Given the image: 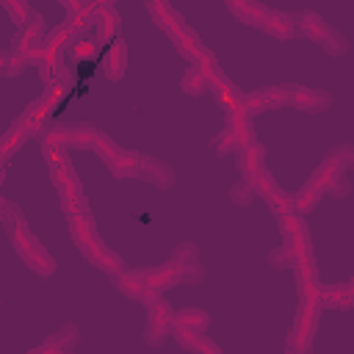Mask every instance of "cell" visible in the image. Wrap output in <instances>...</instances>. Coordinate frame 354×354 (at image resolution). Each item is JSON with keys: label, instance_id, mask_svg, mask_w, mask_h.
<instances>
[{"label": "cell", "instance_id": "1", "mask_svg": "<svg viewBox=\"0 0 354 354\" xmlns=\"http://www.w3.org/2000/svg\"><path fill=\"white\" fill-rule=\"evenodd\" d=\"M293 28H296L301 36H307L310 41L321 44L329 55H343V53L348 50V41H346L335 28H329L315 11H299V14H293Z\"/></svg>", "mask_w": 354, "mask_h": 354}, {"label": "cell", "instance_id": "2", "mask_svg": "<svg viewBox=\"0 0 354 354\" xmlns=\"http://www.w3.org/2000/svg\"><path fill=\"white\" fill-rule=\"evenodd\" d=\"M318 315H321V304H315V301H301L299 304V313L293 318V329L288 335V348L290 351L301 354V351L310 348L315 326H318Z\"/></svg>", "mask_w": 354, "mask_h": 354}, {"label": "cell", "instance_id": "3", "mask_svg": "<svg viewBox=\"0 0 354 354\" xmlns=\"http://www.w3.org/2000/svg\"><path fill=\"white\" fill-rule=\"evenodd\" d=\"M144 307H147V335L144 337H147L149 346H158L169 335V329H171L174 310L169 307L166 299H160V293H149Z\"/></svg>", "mask_w": 354, "mask_h": 354}, {"label": "cell", "instance_id": "4", "mask_svg": "<svg viewBox=\"0 0 354 354\" xmlns=\"http://www.w3.org/2000/svg\"><path fill=\"white\" fill-rule=\"evenodd\" d=\"M141 277H144V285H147L149 293H163L166 288L183 282V263L174 257V260H169L163 266H155V268L141 271Z\"/></svg>", "mask_w": 354, "mask_h": 354}, {"label": "cell", "instance_id": "5", "mask_svg": "<svg viewBox=\"0 0 354 354\" xmlns=\"http://www.w3.org/2000/svg\"><path fill=\"white\" fill-rule=\"evenodd\" d=\"M332 102V97L326 91L318 88H307V86H288V100L285 105H293L299 111H310V113H321L326 111Z\"/></svg>", "mask_w": 354, "mask_h": 354}, {"label": "cell", "instance_id": "6", "mask_svg": "<svg viewBox=\"0 0 354 354\" xmlns=\"http://www.w3.org/2000/svg\"><path fill=\"white\" fill-rule=\"evenodd\" d=\"M169 335L177 340V346H183L185 351H205V354H221V348L205 335V332H194V329H185V326H177L171 321V329Z\"/></svg>", "mask_w": 354, "mask_h": 354}, {"label": "cell", "instance_id": "7", "mask_svg": "<svg viewBox=\"0 0 354 354\" xmlns=\"http://www.w3.org/2000/svg\"><path fill=\"white\" fill-rule=\"evenodd\" d=\"M227 130L232 133V138H235L238 147H246V144L254 141V133H252V116H249L241 105H235V102L227 105Z\"/></svg>", "mask_w": 354, "mask_h": 354}, {"label": "cell", "instance_id": "8", "mask_svg": "<svg viewBox=\"0 0 354 354\" xmlns=\"http://www.w3.org/2000/svg\"><path fill=\"white\" fill-rule=\"evenodd\" d=\"M257 28L274 39H293L296 36V28H293V14H285V11H274V8H266L263 19L257 22Z\"/></svg>", "mask_w": 354, "mask_h": 354}, {"label": "cell", "instance_id": "9", "mask_svg": "<svg viewBox=\"0 0 354 354\" xmlns=\"http://www.w3.org/2000/svg\"><path fill=\"white\" fill-rule=\"evenodd\" d=\"M235 152H238V169H241L243 180H249V177H254L266 169V147L263 144L252 141L246 147H238Z\"/></svg>", "mask_w": 354, "mask_h": 354}, {"label": "cell", "instance_id": "10", "mask_svg": "<svg viewBox=\"0 0 354 354\" xmlns=\"http://www.w3.org/2000/svg\"><path fill=\"white\" fill-rule=\"evenodd\" d=\"M127 66V44L122 39H113L102 55V72L108 80H122Z\"/></svg>", "mask_w": 354, "mask_h": 354}, {"label": "cell", "instance_id": "11", "mask_svg": "<svg viewBox=\"0 0 354 354\" xmlns=\"http://www.w3.org/2000/svg\"><path fill=\"white\" fill-rule=\"evenodd\" d=\"M138 177L147 180V183H155L160 188H169L174 183V171L163 160H155L149 155H141V160H138Z\"/></svg>", "mask_w": 354, "mask_h": 354}, {"label": "cell", "instance_id": "12", "mask_svg": "<svg viewBox=\"0 0 354 354\" xmlns=\"http://www.w3.org/2000/svg\"><path fill=\"white\" fill-rule=\"evenodd\" d=\"M116 277V288L127 296V299H133V301H147V296H149V290H147V285H144V277H141V271H130V268H122V271H116L113 274Z\"/></svg>", "mask_w": 354, "mask_h": 354}, {"label": "cell", "instance_id": "13", "mask_svg": "<svg viewBox=\"0 0 354 354\" xmlns=\"http://www.w3.org/2000/svg\"><path fill=\"white\" fill-rule=\"evenodd\" d=\"M94 28H97V41H100V47L105 44H111L113 39H119V14H116V8L113 6H105V8H100L97 11V19H94Z\"/></svg>", "mask_w": 354, "mask_h": 354}, {"label": "cell", "instance_id": "14", "mask_svg": "<svg viewBox=\"0 0 354 354\" xmlns=\"http://www.w3.org/2000/svg\"><path fill=\"white\" fill-rule=\"evenodd\" d=\"M318 304L321 307H335V310H348L354 304V288H351V282H343V285H335V288L321 285Z\"/></svg>", "mask_w": 354, "mask_h": 354}, {"label": "cell", "instance_id": "15", "mask_svg": "<svg viewBox=\"0 0 354 354\" xmlns=\"http://www.w3.org/2000/svg\"><path fill=\"white\" fill-rule=\"evenodd\" d=\"M41 36H44V28H41L39 14H30V22H28V25L22 28V33L14 39V50H11V53L22 61V55H25V53H28V50L41 39Z\"/></svg>", "mask_w": 354, "mask_h": 354}, {"label": "cell", "instance_id": "16", "mask_svg": "<svg viewBox=\"0 0 354 354\" xmlns=\"http://www.w3.org/2000/svg\"><path fill=\"white\" fill-rule=\"evenodd\" d=\"M77 326L75 324H66V326H61V332H55L50 340H44V343H39V346H33L30 351H69L75 343H77Z\"/></svg>", "mask_w": 354, "mask_h": 354}, {"label": "cell", "instance_id": "17", "mask_svg": "<svg viewBox=\"0 0 354 354\" xmlns=\"http://www.w3.org/2000/svg\"><path fill=\"white\" fill-rule=\"evenodd\" d=\"M321 196H324V191H321V188H315V185L307 180V183H304V185L290 196V210H296L299 216H301V213H310V210L321 202Z\"/></svg>", "mask_w": 354, "mask_h": 354}, {"label": "cell", "instance_id": "18", "mask_svg": "<svg viewBox=\"0 0 354 354\" xmlns=\"http://www.w3.org/2000/svg\"><path fill=\"white\" fill-rule=\"evenodd\" d=\"M174 324L185 326V329H194V332H207L210 315L199 307H185V310H174Z\"/></svg>", "mask_w": 354, "mask_h": 354}, {"label": "cell", "instance_id": "19", "mask_svg": "<svg viewBox=\"0 0 354 354\" xmlns=\"http://www.w3.org/2000/svg\"><path fill=\"white\" fill-rule=\"evenodd\" d=\"M30 136H33V133H30L25 124H17V122H14V124L6 130V136L0 138V160H6L8 155H14Z\"/></svg>", "mask_w": 354, "mask_h": 354}, {"label": "cell", "instance_id": "20", "mask_svg": "<svg viewBox=\"0 0 354 354\" xmlns=\"http://www.w3.org/2000/svg\"><path fill=\"white\" fill-rule=\"evenodd\" d=\"M138 160H141L138 152L122 149V152L108 163V169H111L113 177H138Z\"/></svg>", "mask_w": 354, "mask_h": 354}, {"label": "cell", "instance_id": "21", "mask_svg": "<svg viewBox=\"0 0 354 354\" xmlns=\"http://www.w3.org/2000/svg\"><path fill=\"white\" fill-rule=\"evenodd\" d=\"M180 88H183L185 94H191V97H199V94H205V88H207V80H205V75L199 72V66H196V64H191V66L183 72Z\"/></svg>", "mask_w": 354, "mask_h": 354}, {"label": "cell", "instance_id": "22", "mask_svg": "<svg viewBox=\"0 0 354 354\" xmlns=\"http://www.w3.org/2000/svg\"><path fill=\"white\" fill-rule=\"evenodd\" d=\"M25 266L30 268V271H36V274H41V277H50L53 271H55V260L44 252V246L39 243L28 257H25Z\"/></svg>", "mask_w": 354, "mask_h": 354}, {"label": "cell", "instance_id": "23", "mask_svg": "<svg viewBox=\"0 0 354 354\" xmlns=\"http://www.w3.org/2000/svg\"><path fill=\"white\" fill-rule=\"evenodd\" d=\"M3 3V8L8 11V17L14 19V25H19V28H25L28 22H30V6H28V0H0Z\"/></svg>", "mask_w": 354, "mask_h": 354}, {"label": "cell", "instance_id": "24", "mask_svg": "<svg viewBox=\"0 0 354 354\" xmlns=\"http://www.w3.org/2000/svg\"><path fill=\"white\" fill-rule=\"evenodd\" d=\"M97 53H100V41L91 39V36H80V39L72 44V55H75L77 61H94Z\"/></svg>", "mask_w": 354, "mask_h": 354}, {"label": "cell", "instance_id": "25", "mask_svg": "<svg viewBox=\"0 0 354 354\" xmlns=\"http://www.w3.org/2000/svg\"><path fill=\"white\" fill-rule=\"evenodd\" d=\"M91 263H94L97 268H102L105 274H116V271H122V268H124L122 257H119L116 252H111L108 246H105V249H102V252H100V254H97V257H94Z\"/></svg>", "mask_w": 354, "mask_h": 354}, {"label": "cell", "instance_id": "26", "mask_svg": "<svg viewBox=\"0 0 354 354\" xmlns=\"http://www.w3.org/2000/svg\"><path fill=\"white\" fill-rule=\"evenodd\" d=\"M91 149H94V152H97V155H100L105 163H111V160H113V158L122 152V149H119V147H116V144H113V141H111L105 133H97V136H94Z\"/></svg>", "mask_w": 354, "mask_h": 354}, {"label": "cell", "instance_id": "27", "mask_svg": "<svg viewBox=\"0 0 354 354\" xmlns=\"http://www.w3.org/2000/svg\"><path fill=\"white\" fill-rule=\"evenodd\" d=\"M69 138H72V127L69 124H58V127H50V130L41 133V144H61V147H66Z\"/></svg>", "mask_w": 354, "mask_h": 354}, {"label": "cell", "instance_id": "28", "mask_svg": "<svg viewBox=\"0 0 354 354\" xmlns=\"http://www.w3.org/2000/svg\"><path fill=\"white\" fill-rule=\"evenodd\" d=\"M230 199L235 202V205H249L252 199H254V188L249 185V180H238L232 188H230Z\"/></svg>", "mask_w": 354, "mask_h": 354}, {"label": "cell", "instance_id": "29", "mask_svg": "<svg viewBox=\"0 0 354 354\" xmlns=\"http://www.w3.org/2000/svg\"><path fill=\"white\" fill-rule=\"evenodd\" d=\"M41 155H44V160L50 166H64L69 160L66 147H61V144H41Z\"/></svg>", "mask_w": 354, "mask_h": 354}, {"label": "cell", "instance_id": "30", "mask_svg": "<svg viewBox=\"0 0 354 354\" xmlns=\"http://www.w3.org/2000/svg\"><path fill=\"white\" fill-rule=\"evenodd\" d=\"M260 94L268 108H279L288 100V86H268V88H260Z\"/></svg>", "mask_w": 354, "mask_h": 354}, {"label": "cell", "instance_id": "31", "mask_svg": "<svg viewBox=\"0 0 354 354\" xmlns=\"http://www.w3.org/2000/svg\"><path fill=\"white\" fill-rule=\"evenodd\" d=\"M19 69H25V64L14 53H0V75H17Z\"/></svg>", "mask_w": 354, "mask_h": 354}, {"label": "cell", "instance_id": "32", "mask_svg": "<svg viewBox=\"0 0 354 354\" xmlns=\"http://www.w3.org/2000/svg\"><path fill=\"white\" fill-rule=\"evenodd\" d=\"M266 202H268V207L274 210V216H279V213L290 210V196H285V194H282L279 188H277V191H274V194H271V196H268Z\"/></svg>", "mask_w": 354, "mask_h": 354}, {"label": "cell", "instance_id": "33", "mask_svg": "<svg viewBox=\"0 0 354 354\" xmlns=\"http://www.w3.org/2000/svg\"><path fill=\"white\" fill-rule=\"evenodd\" d=\"M235 149H238V144H235L232 133L224 127V133L216 138V152H218V155H230V152H235Z\"/></svg>", "mask_w": 354, "mask_h": 354}, {"label": "cell", "instance_id": "34", "mask_svg": "<svg viewBox=\"0 0 354 354\" xmlns=\"http://www.w3.org/2000/svg\"><path fill=\"white\" fill-rule=\"evenodd\" d=\"M174 257H177L183 266H188V263H196V260H199V254H196V246H194V243H180V246H177V252H174Z\"/></svg>", "mask_w": 354, "mask_h": 354}, {"label": "cell", "instance_id": "35", "mask_svg": "<svg viewBox=\"0 0 354 354\" xmlns=\"http://www.w3.org/2000/svg\"><path fill=\"white\" fill-rule=\"evenodd\" d=\"M268 260H271V266H277V268H290L293 266V254L285 249V246H279V249H274L271 254H268Z\"/></svg>", "mask_w": 354, "mask_h": 354}, {"label": "cell", "instance_id": "36", "mask_svg": "<svg viewBox=\"0 0 354 354\" xmlns=\"http://www.w3.org/2000/svg\"><path fill=\"white\" fill-rule=\"evenodd\" d=\"M326 194H332V199H337V196H346V194H348V180L340 174V177H337V180H335V183L326 188Z\"/></svg>", "mask_w": 354, "mask_h": 354}, {"label": "cell", "instance_id": "37", "mask_svg": "<svg viewBox=\"0 0 354 354\" xmlns=\"http://www.w3.org/2000/svg\"><path fill=\"white\" fill-rule=\"evenodd\" d=\"M64 8H66V14H77L80 8H86V3L88 0H58Z\"/></svg>", "mask_w": 354, "mask_h": 354}, {"label": "cell", "instance_id": "38", "mask_svg": "<svg viewBox=\"0 0 354 354\" xmlns=\"http://www.w3.org/2000/svg\"><path fill=\"white\" fill-rule=\"evenodd\" d=\"M88 3H91L94 8H105V6H111L113 0H88Z\"/></svg>", "mask_w": 354, "mask_h": 354}]
</instances>
